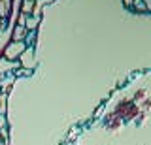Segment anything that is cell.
I'll list each match as a JSON object with an SVG mask.
<instances>
[{
  "label": "cell",
  "instance_id": "6da1fadb",
  "mask_svg": "<svg viewBox=\"0 0 151 145\" xmlns=\"http://www.w3.org/2000/svg\"><path fill=\"white\" fill-rule=\"evenodd\" d=\"M27 49V44L25 41H13V44H9L6 51H4V57H6L8 60H13L15 57H19V55L23 53V51Z\"/></svg>",
  "mask_w": 151,
  "mask_h": 145
},
{
  "label": "cell",
  "instance_id": "7a4b0ae2",
  "mask_svg": "<svg viewBox=\"0 0 151 145\" xmlns=\"http://www.w3.org/2000/svg\"><path fill=\"white\" fill-rule=\"evenodd\" d=\"M38 25H40V17H30V15H27V19H25V29L27 30H36L38 29Z\"/></svg>",
  "mask_w": 151,
  "mask_h": 145
},
{
  "label": "cell",
  "instance_id": "3957f363",
  "mask_svg": "<svg viewBox=\"0 0 151 145\" xmlns=\"http://www.w3.org/2000/svg\"><path fill=\"white\" fill-rule=\"evenodd\" d=\"M32 10H34V2L32 0H25L21 6V11L25 13V15H28V13H32Z\"/></svg>",
  "mask_w": 151,
  "mask_h": 145
},
{
  "label": "cell",
  "instance_id": "277c9868",
  "mask_svg": "<svg viewBox=\"0 0 151 145\" xmlns=\"http://www.w3.org/2000/svg\"><path fill=\"white\" fill-rule=\"evenodd\" d=\"M27 34V29L25 26H17L15 32H13V41H21V38Z\"/></svg>",
  "mask_w": 151,
  "mask_h": 145
},
{
  "label": "cell",
  "instance_id": "5b68a950",
  "mask_svg": "<svg viewBox=\"0 0 151 145\" xmlns=\"http://www.w3.org/2000/svg\"><path fill=\"white\" fill-rule=\"evenodd\" d=\"M9 11V0H0V17H6Z\"/></svg>",
  "mask_w": 151,
  "mask_h": 145
},
{
  "label": "cell",
  "instance_id": "8992f818",
  "mask_svg": "<svg viewBox=\"0 0 151 145\" xmlns=\"http://www.w3.org/2000/svg\"><path fill=\"white\" fill-rule=\"evenodd\" d=\"M142 4H144V8H145V10H151V0H144Z\"/></svg>",
  "mask_w": 151,
  "mask_h": 145
},
{
  "label": "cell",
  "instance_id": "52a82bcc",
  "mask_svg": "<svg viewBox=\"0 0 151 145\" xmlns=\"http://www.w3.org/2000/svg\"><path fill=\"white\" fill-rule=\"evenodd\" d=\"M125 4L127 6H132V0H125Z\"/></svg>",
  "mask_w": 151,
  "mask_h": 145
},
{
  "label": "cell",
  "instance_id": "ba28073f",
  "mask_svg": "<svg viewBox=\"0 0 151 145\" xmlns=\"http://www.w3.org/2000/svg\"><path fill=\"white\" fill-rule=\"evenodd\" d=\"M32 2H34V0H32Z\"/></svg>",
  "mask_w": 151,
  "mask_h": 145
}]
</instances>
